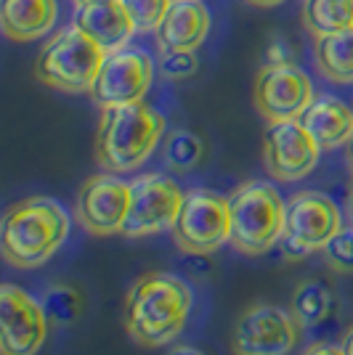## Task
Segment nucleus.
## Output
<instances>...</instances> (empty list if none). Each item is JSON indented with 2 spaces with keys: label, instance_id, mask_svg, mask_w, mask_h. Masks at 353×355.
Returning <instances> with one entry per match:
<instances>
[{
  "label": "nucleus",
  "instance_id": "1",
  "mask_svg": "<svg viewBox=\"0 0 353 355\" xmlns=\"http://www.w3.org/2000/svg\"><path fill=\"white\" fill-rule=\"evenodd\" d=\"M192 289L173 273H147L131 286L125 300V329L144 347H162L176 340L192 313Z\"/></svg>",
  "mask_w": 353,
  "mask_h": 355
},
{
  "label": "nucleus",
  "instance_id": "2",
  "mask_svg": "<svg viewBox=\"0 0 353 355\" xmlns=\"http://www.w3.org/2000/svg\"><path fill=\"white\" fill-rule=\"evenodd\" d=\"M165 135V117L144 101L104 109L96 130V159L106 173L138 170Z\"/></svg>",
  "mask_w": 353,
  "mask_h": 355
},
{
  "label": "nucleus",
  "instance_id": "3",
  "mask_svg": "<svg viewBox=\"0 0 353 355\" xmlns=\"http://www.w3.org/2000/svg\"><path fill=\"white\" fill-rule=\"evenodd\" d=\"M69 234V218L59 202L48 196L24 199L6 212L0 247L16 268H38L54 257Z\"/></svg>",
  "mask_w": 353,
  "mask_h": 355
},
{
  "label": "nucleus",
  "instance_id": "4",
  "mask_svg": "<svg viewBox=\"0 0 353 355\" xmlns=\"http://www.w3.org/2000/svg\"><path fill=\"white\" fill-rule=\"evenodd\" d=\"M231 247L245 254H263L284 234L287 202L277 186L263 180L242 183L231 196Z\"/></svg>",
  "mask_w": 353,
  "mask_h": 355
},
{
  "label": "nucleus",
  "instance_id": "5",
  "mask_svg": "<svg viewBox=\"0 0 353 355\" xmlns=\"http://www.w3.org/2000/svg\"><path fill=\"white\" fill-rule=\"evenodd\" d=\"M106 51L96 40H90L85 32L77 27L56 32L43 45L35 74L38 80L54 90L64 93H90L96 77L101 72Z\"/></svg>",
  "mask_w": 353,
  "mask_h": 355
},
{
  "label": "nucleus",
  "instance_id": "6",
  "mask_svg": "<svg viewBox=\"0 0 353 355\" xmlns=\"http://www.w3.org/2000/svg\"><path fill=\"white\" fill-rule=\"evenodd\" d=\"M173 239L189 254H210L231 241V202L210 189H192L173 225Z\"/></svg>",
  "mask_w": 353,
  "mask_h": 355
},
{
  "label": "nucleus",
  "instance_id": "7",
  "mask_svg": "<svg viewBox=\"0 0 353 355\" xmlns=\"http://www.w3.org/2000/svg\"><path fill=\"white\" fill-rule=\"evenodd\" d=\"M343 228L338 205L319 191H297L287 199L281 247L293 257L324 250L327 241Z\"/></svg>",
  "mask_w": 353,
  "mask_h": 355
},
{
  "label": "nucleus",
  "instance_id": "8",
  "mask_svg": "<svg viewBox=\"0 0 353 355\" xmlns=\"http://www.w3.org/2000/svg\"><path fill=\"white\" fill-rule=\"evenodd\" d=\"M186 193L178 189L173 178L151 173L131 183V207L122 223V236H151L173 228Z\"/></svg>",
  "mask_w": 353,
  "mask_h": 355
},
{
  "label": "nucleus",
  "instance_id": "9",
  "mask_svg": "<svg viewBox=\"0 0 353 355\" xmlns=\"http://www.w3.org/2000/svg\"><path fill=\"white\" fill-rule=\"evenodd\" d=\"M151 80H154V64L147 53L133 48H120L106 53L101 72L90 88V98L101 109L138 104L151 88Z\"/></svg>",
  "mask_w": 353,
  "mask_h": 355
},
{
  "label": "nucleus",
  "instance_id": "10",
  "mask_svg": "<svg viewBox=\"0 0 353 355\" xmlns=\"http://www.w3.org/2000/svg\"><path fill=\"white\" fill-rule=\"evenodd\" d=\"M48 337V313L24 289H0V355H38Z\"/></svg>",
  "mask_w": 353,
  "mask_h": 355
},
{
  "label": "nucleus",
  "instance_id": "11",
  "mask_svg": "<svg viewBox=\"0 0 353 355\" xmlns=\"http://www.w3.org/2000/svg\"><path fill=\"white\" fill-rule=\"evenodd\" d=\"M300 340V324L293 313L274 305H252L234 326L236 355H287Z\"/></svg>",
  "mask_w": 353,
  "mask_h": 355
},
{
  "label": "nucleus",
  "instance_id": "12",
  "mask_svg": "<svg viewBox=\"0 0 353 355\" xmlns=\"http://www.w3.org/2000/svg\"><path fill=\"white\" fill-rule=\"evenodd\" d=\"M313 98L311 77L295 64H263L255 77V106L268 122L300 119Z\"/></svg>",
  "mask_w": 353,
  "mask_h": 355
},
{
  "label": "nucleus",
  "instance_id": "13",
  "mask_svg": "<svg viewBox=\"0 0 353 355\" xmlns=\"http://www.w3.org/2000/svg\"><path fill=\"white\" fill-rule=\"evenodd\" d=\"M319 144L300 119H281L265 128L263 162L277 180L293 183L311 175V170L319 162Z\"/></svg>",
  "mask_w": 353,
  "mask_h": 355
},
{
  "label": "nucleus",
  "instance_id": "14",
  "mask_svg": "<svg viewBox=\"0 0 353 355\" xmlns=\"http://www.w3.org/2000/svg\"><path fill=\"white\" fill-rule=\"evenodd\" d=\"M128 207H131V183L115 178V173L93 175L77 193V220L96 236L122 234Z\"/></svg>",
  "mask_w": 353,
  "mask_h": 355
},
{
  "label": "nucleus",
  "instance_id": "15",
  "mask_svg": "<svg viewBox=\"0 0 353 355\" xmlns=\"http://www.w3.org/2000/svg\"><path fill=\"white\" fill-rule=\"evenodd\" d=\"M72 24L80 32H85L90 40L101 45L106 53L128 48L131 37L136 35L128 8L122 0H90V3H77Z\"/></svg>",
  "mask_w": 353,
  "mask_h": 355
},
{
  "label": "nucleus",
  "instance_id": "16",
  "mask_svg": "<svg viewBox=\"0 0 353 355\" xmlns=\"http://www.w3.org/2000/svg\"><path fill=\"white\" fill-rule=\"evenodd\" d=\"M210 32V11L202 0H173L154 30L162 51H197Z\"/></svg>",
  "mask_w": 353,
  "mask_h": 355
},
{
  "label": "nucleus",
  "instance_id": "17",
  "mask_svg": "<svg viewBox=\"0 0 353 355\" xmlns=\"http://www.w3.org/2000/svg\"><path fill=\"white\" fill-rule=\"evenodd\" d=\"M56 19V0H0V30L14 43H30L48 35Z\"/></svg>",
  "mask_w": 353,
  "mask_h": 355
},
{
  "label": "nucleus",
  "instance_id": "18",
  "mask_svg": "<svg viewBox=\"0 0 353 355\" xmlns=\"http://www.w3.org/2000/svg\"><path fill=\"white\" fill-rule=\"evenodd\" d=\"M303 128L313 135L319 148H338L348 144L353 135V109L335 96H319L303 112Z\"/></svg>",
  "mask_w": 353,
  "mask_h": 355
},
{
  "label": "nucleus",
  "instance_id": "19",
  "mask_svg": "<svg viewBox=\"0 0 353 355\" xmlns=\"http://www.w3.org/2000/svg\"><path fill=\"white\" fill-rule=\"evenodd\" d=\"M316 69L338 83V85H351L353 83V27L343 32H332V35H322L316 37Z\"/></svg>",
  "mask_w": 353,
  "mask_h": 355
},
{
  "label": "nucleus",
  "instance_id": "20",
  "mask_svg": "<svg viewBox=\"0 0 353 355\" xmlns=\"http://www.w3.org/2000/svg\"><path fill=\"white\" fill-rule=\"evenodd\" d=\"M303 24L313 37L353 27V0H303Z\"/></svg>",
  "mask_w": 353,
  "mask_h": 355
},
{
  "label": "nucleus",
  "instance_id": "21",
  "mask_svg": "<svg viewBox=\"0 0 353 355\" xmlns=\"http://www.w3.org/2000/svg\"><path fill=\"white\" fill-rule=\"evenodd\" d=\"M335 308V295L324 282H303L293 295V315L300 326H316Z\"/></svg>",
  "mask_w": 353,
  "mask_h": 355
},
{
  "label": "nucleus",
  "instance_id": "22",
  "mask_svg": "<svg viewBox=\"0 0 353 355\" xmlns=\"http://www.w3.org/2000/svg\"><path fill=\"white\" fill-rule=\"evenodd\" d=\"M205 157L202 138L192 130H173L165 141V162L176 173H189Z\"/></svg>",
  "mask_w": 353,
  "mask_h": 355
},
{
  "label": "nucleus",
  "instance_id": "23",
  "mask_svg": "<svg viewBox=\"0 0 353 355\" xmlns=\"http://www.w3.org/2000/svg\"><path fill=\"white\" fill-rule=\"evenodd\" d=\"M43 308L48 313V318H54L59 324H69L77 318V313L83 308V300L72 286H54L43 297Z\"/></svg>",
  "mask_w": 353,
  "mask_h": 355
},
{
  "label": "nucleus",
  "instance_id": "24",
  "mask_svg": "<svg viewBox=\"0 0 353 355\" xmlns=\"http://www.w3.org/2000/svg\"><path fill=\"white\" fill-rule=\"evenodd\" d=\"M173 0H122L138 32H154Z\"/></svg>",
  "mask_w": 353,
  "mask_h": 355
},
{
  "label": "nucleus",
  "instance_id": "25",
  "mask_svg": "<svg viewBox=\"0 0 353 355\" xmlns=\"http://www.w3.org/2000/svg\"><path fill=\"white\" fill-rule=\"evenodd\" d=\"M324 260L338 273H353V228H340L324 247Z\"/></svg>",
  "mask_w": 353,
  "mask_h": 355
},
{
  "label": "nucleus",
  "instance_id": "26",
  "mask_svg": "<svg viewBox=\"0 0 353 355\" xmlns=\"http://www.w3.org/2000/svg\"><path fill=\"white\" fill-rule=\"evenodd\" d=\"M199 69V61L194 51H162L160 72L167 80H186Z\"/></svg>",
  "mask_w": 353,
  "mask_h": 355
},
{
  "label": "nucleus",
  "instance_id": "27",
  "mask_svg": "<svg viewBox=\"0 0 353 355\" xmlns=\"http://www.w3.org/2000/svg\"><path fill=\"white\" fill-rule=\"evenodd\" d=\"M265 64L268 67H279V64H295V51L284 37H274L265 51Z\"/></svg>",
  "mask_w": 353,
  "mask_h": 355
},
{
  "label": "nucleus",
  "instance_id": "28",
  "mask_svg": "<svg viewBox=\"0 0 353 355\" xmlns=\"http://www.w3.org/2000/svg\"><path fill=\"white\" fill-rule=\"evenodd\" d=\"M303 355H345V353H343V347H338V345H311Z\"/></svg>",
  "mask_w": 353,
  "mask_h": 355
},
{
  "label": "nucleus",
  "instance_id": "29",
  "mask_svg": "<svg viewBox=\"0 0 353 355\" xmlns=\"http://www.w3.org/2000/svg\"><path fill=\"white\" fill-rule=\"evenodd\" d=\"M170 355H205V353L197 350V347H192V345H178V347L170 350Z\"/></svg>",
  "mask_w": 353,
  "mask_h": 355
},
{
  "label": "nucleus",
  "instance_id": "30",
  "mask_svg": "<svg viewBox=\"0 0 353 355\" xmlns=\"http://www.w3.org/2000/svg\"><path fill=\"white\" fill-rule=\"evenodd\" d=\"M340 347H343V353L345 355H353V326L348 329V334L343 337V345H340Z\"/></svg>",
  "mask_w": 353,
  "mask_h": 355
},
{
  "label": "nucleus",
  "instance_id": "31",
  "mask_svg": "<svg viewBox=\"0 0 353 355\" xmlns=\"http://www.w3.org/2000/svg\"><path fill=\"white\" fill-rule=\"evenodd\" d=\"M250 6H258V8H271V6H279L284 0H247Z\"/></svg>",
  "mask_w": 353,
  "mask_h": 355
},
{
  "label": "nucleus",
  "instance_id": "32",
  "mask_svg": "<svg viewBox=\"0 0 353 355\" xmlns=\"http://www.w3.org/2000/svg\"><path fill=\"white\" fill-rule=\"evenodd\" d=\"M345 162H348V167H351V173H353V135H351V141L345 144Z\"/></svg>",
  "mask_w": 353,
  "mask_h": 355
},
{
  "label": "nucleus",
  "instance_id": "33",
  "mask_svg": "<svg viewBox=\"0 0 353 355\" xmlns=\"http://www.w3.org/2000/svg\"><path fill=\"white\" fill-rule=\"evenodd\" d=\"M77 3H90V0H77Z\"/></svg>",
  "mask_w": 353,
  "mask_h": 355
},
{
  "label": "nucleus",
  "instance_id": "34",
  "mask_svg": "<svg viewBox=\"0 0 353 355\" xmlns=\"http://www.w3.org/2000/svg\"><path fill=\"white\" fill-rule=\"evenodd\" d=\"M351 209H353V196H351Z\"/></svg>",
  "mask_w": 353,
  "mask_h": 355
}]
</instances>
